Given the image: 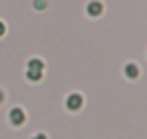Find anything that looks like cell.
Here are the masks:
<instances>
[{
  "label": "cell",
  "instance_id": "6da1fadb",
  "mask_svg": "<svg viewBox=\"0 0 147 139\" xmlns=\"http://www.w3.org/2000/svg\"><path fill=\"white\" fill-rule=\"evenodd\" d=\"M81 105H83V97H81V95L73 93V95H69V97H67V109L77 111V109H81Z\"/></svg>",
  "mask_w": 147,
  "mask_h": 139
},
{
  "label": "cell",
  "instance_id": "7a4b0ae2",
  "mask_svg": "<svg viewBox=\"0 0 147 139\" xmlns=\"http://www.w3.org/2000/svg\"><path fill=\"white\" fill-rule=\"evenodd\" d=\"M24 111L20 109V107H14L12 111H10V121H12V125H22L24 123Z\"/></svg>",
  "mask_w": 147,
  "mask_h": 139
},
{
  "label": "cell",
  "instance_id": "3957f363",
  "mask_svg": "<svg viewBox=\"0 0 147 139\" xmlns=\"http://www.w3.org/2000/svg\"><path fill=\"white\" fill-rule=\"evenodd\" d=\"M87 12H89L91 16H99V14L103 12V4H101V2H97V0H93V2H89V4H87Z\"/></svg>",
  "mask_w": 147,
  "mask_h": 139
},
{
  "label": "cell",
  "instance_id": "277c9868",
  "mask_svg": "<svg viewBox=\"0 0 147 139\" xmlns=\"http://www.w3.org/2000/svg\"><path fill=\"white\" fill-rule=\"evenodd\" d=\"M125 75H127L129 79H137V77H139V67L133 65V63H129V65L125 67Z\"/></svg>",
  "mask_w": 147,
  "mask_h": 139
},
{
  "label": "cell",
  "instance_id": "5b68a950",
  "mask_svg": "<svg viewBox=\"0 0 147 139\" xmlns=\"http://www.w3.org/2000/svg\"><path fill=\"white\" fill-rule=\"evenodd\" d=\"M42 69H45L42 61H38V59H30V61H28V71H38V73H42Z\"/></svg>",
  "mask_w": 147,
  "mask_h": 139
},
{
  "label": "cell",
  "instance_id": "8992f818",
  "mask_svg": "<svg viewBox=\"0 0 147 139\" xmlns=\"http://www.w3.org/2000/svg\"><path fill=\"white\" fill-rule=\"evenodd\" d=\"M26 77H28V81H40L42 73H38V71H28V73H26Z\"/></svg>",
  "mask_w": 147,
  "mask_h": 139
},
{
  "label": "cell",
  "instance_id": "52a82bcc",
  "mask_svg": "<svg viewBox=\"0 0 147 139\" xmlns=\"http://www.w3.org/2000/svg\"><path fill=\"white\" fill-rule=\"evenodd\" d=\"M45 6H47V0H34V8L36 10H42Z\"/></svg>",
  "mask_w": 147,
  "mask_h": 139
},
{
  "label": "cell",
  "instance_id": "ba28073f",
  "mask_svg": "<svg viewBox=\"0 0 147 139\" xmlns=\"http://www.w3.org/2000/svg\"><path fill=\"white\" fill-rule=\"evenodd\" d=\"M4 30H6V26H4V22H0V36L4 34Z\"/></svg>",
  "mask_w": 147,
  "mask_h": 139
},
{
  "label": "cell",
  "instance_id": "9c48e42d",
  "mask_svg": "<svg viewBox=\"0 0 147 139\" xmlns=\"http://www.w3.org/2000/svg\"><path fill=\"white\" fill-rule=\"evenodd\" d=\"M32 139H47V135H42V133H38V135H34Z\"/></svg>",
  "mask_w": 147,
  "mask_h": 139
},
{
  "label": "cell",
  "instance_id": "30bf717a",
  "mask_svg": "<svg viewBox=\"0 0 147 139\" xmlns=\"http://www.w3.org/2000/svg\"><path fill=\"white\" fill-rule=\"evenodd\" d=\"M2 99H4V95H2V91H0V101H2Z\"/></svg>",
  "mask_w": 147,
  "mask_h": 139
}]
</instances>
